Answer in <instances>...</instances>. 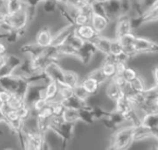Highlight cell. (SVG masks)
<instances>
[{
  "instance_id": "cell-1",
  "label": "cell",
  "mask_w": 158,
  "mask_h": 150,
  "mask_svg": "<svg viewBox=\"0 0 158 150\" xmlns=\"http://www.w3.org/2000/svg\"><path fill=\"white\" fill-rule=\"evenodd\" d=\"M134 131L135 127L130 124H123L114 131L110 148L112 149H128L134 144Z\"/></svg>"
},
{
  "instance_id": "cell-2",
  "label": "cell",
  "mask_w": 158,
  "mask_h": 150,
  "mask_svg": "<svg viewBox=\"0 0 158 150\" xmlns=\"http://www.w3.org/2000/svg\"><path fill=\"white\" fill-rule=\"evenodd\" d=\"M134 46L138 55L156 56L158 53L157 41L143 35L136 34Z\"/></svg>"
},
{
  "instance_id": "cell-3",
  "label": "cell",
  "mask_w": 158,
  "mask_h": 150,
  "mask_svg": "<svg viewBox=\"0 0 158 150\" xmlns=\"http://www.w3.org/2000/svg\"><path fill=\"white\" fill-rule=\"evenodd\" d=\"M53 40V30L50 24L42 25L35 32L33 41L41 47L47 48L51 45Z\"/></svg>"
},
{
  "instance_id": "cell-4",
  "label": "cell",
  "mask_w": 158,
  "mask_h": 150,
  "mask_svg": "<svg viewBox=\"0 0 158 150\" xmlns=\"http://www.w3.org/2000/svg\"><path fill=\"white\" fill-rule=\"evenodd\" d=\"M28 59V66L31 74H38L44 71L45 66L48 63V59L44 49L43 52L31 56H26Z\"/></svg>"
},
{
  "instance_id": "cell-5",
  "label": "cell",
  "mask_w": 158,
  "mask_h": 150,
  "mask_svg": "<svg viewBox=\"0 0 158 150\" xmlns=\"http://www.w3.org/2000/svg\"><path fill=\"white\" fill-rule=\"evenodd\" d=\"M74 29H75V26L70 23H66L62 25L61 27H59L58 29H56L53 32V40H52V44L50 46L57 47L65 44L68 38L69 37V35L74 32Z\"/></svg>"
},
{
  "instance_id": "cell-6",
  "label": "cell",
  "mask_w": 158,
  "mask_h": 150,
  "mask_svg": "<svg viewBox=\"0 0 158 150\" xmlns=\"http://www.w3.org/2000/svg\"><path fill=\"white\" fill-rule=\"evenodd\" d=\"M131 18L128 14H120L115 19V37L119 38L122 35L131 32Z\"/></svg>"
},
{
  "instance_id": "cell-7",
  "label": "cell",
  "mask_w": 158,
  "mask_h": 150,
  "mask_svg": "<svg viewBox=\"0 0 158 150\" xmlns=\"http://www.w3.org/2000/svg\"><path fill=\"white\" fill-rule=\"evenodd\" d=\"M7 21L13 30H18V29L28 26L29 23H28V19H27L25 7L15 12V13H12V14L8 13Z\"/></svg>"
},
{
  "instance_id": "cell-8",
  "label": "cell",
  "mask_w": 158,
  "mask_h": 150,
  "mask_svg": "<svg viewBox=\"0 0 158 150\" xmlns=\"http://www.w3.org/2000/svg\"><path fill=\"white\" fill-rule=\"evenodd\" d=\"M81 77L80 73L72 69L63 68L62 71V83L59 85H68L71 88H74L81 83Z\"/></svg>"
},
{
  "instance_id": "cell-9",
  "label": "cell",
  "mask_w": 158,
  "mask_h": 150,
  "mask_svg": "<svg viewBox=\"0 0 158 150\" xmlns=\"http://www.w3.org/2000/svg\"><path fill=\"white\" fill-rule=\"evenodd\" d=\"M109 23H110V20L105 15L94 13L91 17L90 24L94 29V31L99 34H103L105 32V31L107 29Z\"/></svg>"
},
{
  "instance_id": "cell-10",
  "label": "cell",
  "mask_w": 158,
  "mask_h": 150,
  "mask_svg": "<svg viewBox=\"0 0 158 150\" xmlns=\"http://www.w3.org/2000/svg\"><path fill=\"white\" fill-rule=\"evenodd\" d=\"M106 17L110 20H115L120 14V5L118 0H106L104 4Z\"/></svg>"
},
{
  "instance_id": "cell-11",
  "label": "cell",
  "mask_w": 158,
  "mask_h": 150,
  "mask_svg": "<svg viewBox=\"0 0 158 150\" xmlns=\"http://www.w3.org/2000/svg\"><path fill=\"white\" fill-rule=\"evenodd\" d=\"M103 89H104V93L106 95V96L112 100V101H116L120 96L124 95L120 89V87L118 85H117L112 79H109L106 84L103 86Z\"/></svg>"
},
{
  "instance_id": "cell-12",
  "label": "cell",
  "mask_w": 158,
  "mask_h": 150,
  "mask_svg": "<svg viewBox=\"0 0 158 150\" xmlns=\"http://www.w3.org/2000/svg\"><path fill=\"white\" fill-rule=\"evenodd\" d=\"M81 85L82 86V88L90 95V96H94V95H97L101 89L100 84L92 77H89L87 75H84L81 77Z\"/></svg>"
},
{
  "instance_id": "cell-13",
  "label": "cell",
  "mask_w": 158,
  "mask_h": 150,
  "mask_svg": "<svg viewBox=\"0 0 158 150\" xmlns=\"http://www.w3.org/2000/svg\"><path fill=\"white\" fill-rule=\"evenodd\" d=\"M74 32L84 41H93L97 35H99V33H97L94 31V29L92 27L90 23L81 26H77V27L75 26Z\"/></svg>"
},
{
  "instance_id": "cell-14",
  "label": "cell",
  "mask_w": 158,
  "mask_h": 150,
  "mask_svg": "<svg viewBox=\"0 0 158 150\" xmlns=\"http://www.w3.org/2000/svg\"><path fill=\"white\" fill-rule=\"evenodd\" d=\"M110 41H111V38H108L107 36H106L104 34H99L92 42L94 44L97 52L106 56V55L109 54Z\"/></svg>"
},
{
  "instance_id": "cell-15",
  "label": "cell",
  "mask_w": 158,
  "mask_h": 150,
  "mask_svg": "<svg viewBox=\"0 0 158 150\" xmlns=\"http://www.w3.org/2000/svg\"><path fill=\"white\" fill-rule=\"evenodd\" d=\"M141 125L158 135V113L148 112L143 119Z\"/></svg>"
},
{
  "instance_id": "cell-16",
  "label": "cell",
  "mask_w": 158,
  "mask_h": 150,
  "mask_svg": "<svg viewBox=\"0 0 158 150\" xmlns=\"http://www.w3.org/2000/svg\"><path fill=\"white\" fill-rule=\"evenodd\" d=\"M58 84L56 80L50 79L45 84L44 87V97L48 100V102H52L56 99L57 93H58Z\"/></svg>"
},
{
  "instance_id": "cell-17",
  "label": "cell",
  "mask_w": 158,
  "mask_h": 150,
  "mask_svg": "<svg viewBox=\"0 0 158 150\" xmlns=\"http://www.w3.org/2000/svg\"><path fill=\"white\" fill-rule=\"evenodd\" d=\"M44 49V48L39 46L34 41H28L27 43L23 44L19 50L23 56H31L43 52Z\"/></svg>"
},
{
  "instance_id": "cell-18",
  "label": "cell",
  "mask_w": 158,
  "mask_h": 150,
  "mask_svg": "<svg viewBox=\"0 0 158 150\" xmlns=\"http://www.w3.org/2000/svg\"><path fill=\"white\" fill-rule=\"evenodd\" d=\"M61 116L65 122L76 124L80 122V109L65 107V109Z\"/></svg>"
},
{
  "instance_id": "cell-19",
  "label": "cell",
  "mask_w": 158,
  "mask_h": 150,
  "mask_svg": "<svg viewBox=\"0 0 158 150\" xmlns=\"http://www.w3.org/2000/svg\"><path fill=\"white\" fill-rule=\"evenodd\" d=\"M131 84L133 92H136V93H143L148 87L147 79L143 77V74H140V73L132 82H131Z\"/></svg>"
},
{
  "instance_id": "cell-20",
  "label": "cell",
  "mask_w": 158,
  "mask_h": 150,
  "mask_svg": "<svg viewBox=\"0 0 158 150\" xmlns=\"http://www.w3.org/2000/svg\"><path fill=\"white\" fill-rule=\"evenodd\" d=\"M25 104V98L23 95L18 93H11L10 98L7 102V106L12 109H19Z\"/></svg>"
},
{
  "instance_id": "cell-21",
  "label": "cell",
  "mask_w": 158,
  "mask_h": 150,
  "mask_svg": "<svg viewBox=\"0 0 158 150\" xmlns=\"http://www.w3.org/2000/svg\"><path fill=\"white\" fill-rule=\"evenodd\" d=\"M85 75H87V76L92 77L93 79H94L100 84L101 87H103L106 84V82L108 81V79L105 77V75L103 74V72L101 71V70H100L99 67L92 68Z\"/></svg>"
},
{
  "instance_id": "cell-22",
  "label": "cell",
  "mask_w": 158,
  "mask_h": 150,
  "mask_svg": "<svg viewBox=\"0 0 158 150\" xmlns=\"http://www.w3.org/2000/svg\"><path fill=\"white\" fill-rule=\"evenodd\" d=\"M6 12L9 14L15 13L26 6L24 0H7L5 3Z\"/></svg>"
},
{
  "instance_id": "cell-23",
  "label": "cell",
  "mask_w": 158,
  "mask_h": 150,
  "mask_svg": "<svg viewBox=\"0 0 158 150\" xmlns=\"http://www.w3.org/2000/svg\"><path fill=\"white\" fill-rule=\"evenodd\" d=\"M73 96H74V94H73V88H71V87H69L68 85H59V87H58V93H57V96H56V97L55 100H58V101L64 102L65 100L70 98Z\"/></svg>"
},
{
  "instance_id": "cell-24",
  "label": "cell",
  "mask_w": 158,
  "mask_h": 150,
  "mask_svg": "<svg viewBox=\"0 0 158 150\" xmlns=\"http://www.w3.org/2000/svg\"><path fill=\"white\" fill-rule=\"evenodd\" d=\"M40 6L42 11L47 16L54 15L57 11V5L55 0H44Z\"/></svg>"
},
{
  "instance_id": "cell-25",
  "label": "cell",
  "mask_w": 158,
  "mask_h": 150,
  "mask_svg": "<svg viewBox=\"0 0 158 150\" xmlns=\"http://www.w3.org/2000/svg\"><path fill=\"white\" fill-rule=\"evenodd\" d=\"M17 112H18V115H19V118L23 121L24 122L29 120L31 117L32 116H36V113L31 109V106L28 105V104H24L21 108H19V109H17Z\"/></svg>"
},
{
  "instance_id": "cell-26",
  "label": "cell",
  "mask_w": 158,
  "mask_h": 150,
  "mask_svg": "<svg viewBox=\"0 0 158 150\" xmlns=\"http://www.w3.org/2000/svg\"><path fill=\"white\" fill-rule=\"evenodd\" d=\"M75 30V29H74ZM68 45H69L70 46H72L73 48H75L76 50L80 51V49L81 48V46L83 45L84 44V40L82 38H81L75 32H73L69 37L68 38L67 42H66Z\"/></svg>"
},
{
  "instance_id": "cell-27",
  "label": "cell",
  "mask_w": 158,
  "mask_h": 150,
  "mask_svg": "<svg viewBox=\"0 0 158 150\" xmlns=\"http://www.w3.org/2000/svg\"><path fill=\"white\" fill-rule=\"evenodd\" d=\"M123 52V47L120 41L118 38H111L110 46H109V54L113 57H117Z\"/></svg>"
},
{
  "instance_id": "cell-28",
  "label": "cell",
  "mask_w": 158,
  "mask_h": 150,
  "mask_svg": "<svg viewBox=\"0 0 158 150\" xmlns=\"http://www.w3.org/2000/svg\"><path fill=\"white\" fill-rule=\"evenodd\" d=\"M91 21V18L88 17L85 14L82 13H79L76 12L73 15V25L74 26H81V25H85V24H89Z\"/></svg>"
},
{
  "instance_id": "cell-29",
  "label": "cell",
  "mask_w": 158,
  "mask_h": 150,
  "mask_svg": "<svg viewBox=\"0 0 158 150\" xmlns=\"http://www.w3.org/2000/svg\"><path fill=\"white\" fill-rule=\"evenodd\" d=\"M138 74H139L138 70L135 67H133L131 65H128L122 75H123V77L125 78V80L127 82H130L131 83V82H132L138 76Z\"/></svg>"
},
{
  "instance_id": "cell-30",
  "label": "cell",
  "mask_w": 158,
  "mask_h": 150,
  "mask_svg": "<svg viewBox=\"0 0 158 150\" xmlns=\"http://www.w3.org/2000/svg\"><path fill=\"white\" fill-rule=\"evenodd\" d=\"M73 94H74V96H76L79 100L82 102H86V100L90 96V95L82 88L81 84H79L73 88Z\"/></svg>"
},
{
  "instance_id": "cell-31",
  "label": "cell",
  "mask_w": 158,
  "mask_h": 150,
  "mask_svg": "<svg viewBox=\"0 0 158 150\" xmlns=\"http://www.w3.org/2000/svg\"><path fill=\"white\" fill-rule=\"evenodd\" d=\"M48 104H49V102H48V100L45 97H39L35 101H33L30 106H31V109L35 113H37L38 111H40L41 109H43L44 107H46Z\"/></svg>"
},
{
  "instance_id": "cell-32",
  "label": "cell",
  "mask_w": 158,
  "mask_h": 150,
  "mask_svg": "<svg viewBox=\"0 0 158 150\" xmlns=\"http://www.w3.org/2000/svg\"><path fill=\"white\" fill-rule=\"evenodd\" d=\"M135 38H136V33L134 32H129V33H126V34L122 35L121 37H119L118 39L120 41V43L122 45V47H125V46L133 45L134 41H135Z\"/></svg>"
},
{
  "instance_id": "cell-33",
  "label": "cell",
  "mask_w": 158,
  "mask_h": 150,
  "mask_svg": "<svg viewBox=\"0 0 158 150\" xmlns=\"http://www.w3.org/2000/svg\"><path fill=\"white\" fill-rule=\"evenodd\" d=\"M52 115H53L52 109H51L50 105L48 104L46 107H44L43 109H41L40 111H38L36 113V118L37 119H43V120H48Z\"/></svg>"
},
{
  "instance_id": "cell-34",
  "label": "cell",
  "mask_w": 158,
  "mask_h": 150,
  "mask_svg": "<svg viewBox=\"0 0 158 150\" xmlns=\"http://www.w3.org/2000/svg\"><path fill=\"white\" fill-rule=\"evenodd\" d=\"M3 39H4L5 42L8 45V46H9V45H16V44L19 41V36H18V34H17V32H16L15 30H13V31L10 32L8 34H6Z\"/></svg>"
},
{
  "instance_id": "cell-35",
  "label": "cell",
  "mask_w": 158,
  "mask_h": 150,
  "mask_svg": "<svg viewBox=\"0 0 158 150\" xmlns=\"http://www.w3.org/2000/svg\"><path fill=\"white\" fill-rule=\"evenodd\" d=\"M121 14H128L131 9V0H118Z\"/></svg>"
},
{
  "instance_id": "cell-36",
  "label": "cell",
  "mask_w": 158,
  "mask_h": 150,
  "mask_svg": "<svg viewBox=\"0 0 158 150\" xmlns=\"http://www.w3.org/2000/svg\"><path fill=\"white\" fill-rule=\"evenodd\" d=\"M129 64L126 63V62H123V61H115V69H116V74H118V75H122L124 71L126 70L127 66Z\"/></svg>"
},
{
  "instance_id": "cell-37",
  "label": "cell",
  "mask_w": 158,
  "mask_h": 150,
  "mask_svg": "<svg viewBox=\"0 0 158 150\" xmlns=\"http://www.w3.org/2000/svg\"><path fill=\"white\" fill-rule=\"evenodd\" d=\"M8 52V45L4 39H0V56H3Z\"/></svg>"
},
{
  "instance_id": "cell-38",
  "label": "cell",
  "mask_w": 158,
  "mask_h": 150,
  "mask_svg": "<svg viewBox=\"0 0 158 150\" xmlns=\"http://www.w3.org/2000/svg\"><path fill=\"white\" fill-rule=\"evenodd\" d=\"M0 124H5V125H6V120H5V116H4V114L1 112V110H0Z\"/></svg>"
},
{
  "instance_id": "cell-39",
  "label": "cell",
  "mask_w": 158,
  "mask_h": 150,
  "mask_svg": "<svg viewBox=\"0 0 158 150\" xmlns=\"http://www.w3.org/2000/svg\"><path fill=\"white\" fill-rule=\"evenodd\" d=\"M106 0H94V2L95 3H101V4H104Z\"/></svg>"
},
{
  "instance_id": "cell-40",
  "label": "cell",
  "mask_w": 158,
  "mask_h": 150,
  "mask_svg": "<svg viewBox=\"0 0 158 150\" xmlns=\"http://www.w3.org/2000/svg\"><path fill=\"white\" fill-rule=\"evenodd\" d=\"M0 13H1V6H0Z\"/></svg>"
}]
</instances>
